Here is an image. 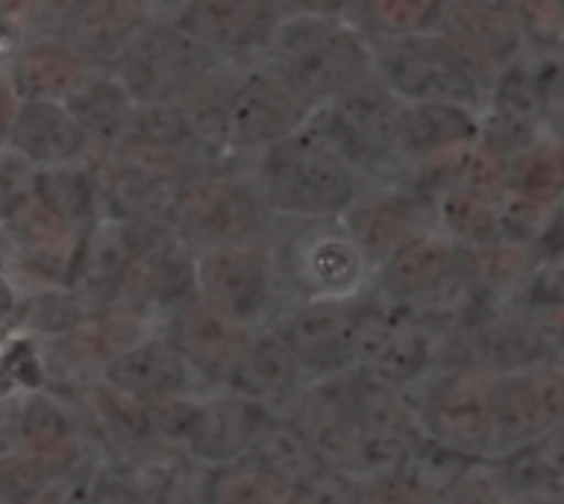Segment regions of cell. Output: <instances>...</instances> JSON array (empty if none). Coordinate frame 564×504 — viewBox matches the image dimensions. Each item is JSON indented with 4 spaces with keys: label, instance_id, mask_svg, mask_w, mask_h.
<instances>
[{
    "label": "cell",
    "instance_id": "30bf717a",
    "mask_svg": "<svg viewBox=\"0 0 564 504\" xmlns=\"http://www.w3.org/2000/svg\"><path fill=\"white\" fill-rule=\"evenodd\" d=\"M311 112L314 102L297 92V86L264 56L235 63L228 99L231 158L238 165H248L268 145L304 129Z\"/></svg>",
    "mask_w": 564,
    "mask_h": 504
},
{
    "label": "cell",
    "instance_id": "4dcf8cb0",
    "mask_svg": "<svg viewBox=\"0 0 564 504\" xmlns=\"http://www.w3.org/2000/svg\"><path fill=\"white\" fill-rule=\"evenodd\" d=\"M446 0H354L347 17L373 40H397L440 26Z\"/></svg>",
    "mask_w": 564,
    "mask_h": 504
},
{
    "label": "cell",
    "instance_id": "f6af8a7d",
    "mask_svg": "<svg viewBox=\"0 0 564 504\" xmlns=\"http://www.w3.org/2000/svg\"><path fill=\"white\" fill-rule=\"evenodd\" d=\"M354 0H284L288 13H347Z\"/></svg>",
    "mask_w": 564,
    "mask_h": 504
},
{
    "label": "cell",
    "instance_id": "2e32d148",
    "mask_svg": "<svg viewBox=\"0 0 564 504\" xmlns=\"http://www.w3.org/2000/svg\"><path fill=\"white\" fill-rule=\"evenodd\" d=\"M102 386L126 403H155L169 396H202L212 386L195 373V366L175 350V343L155 330L142 333L129 347H122L102 366Z\"/></svg>",
    "mask_w": 564,
    "mask_h": 504
},
{
    "label": "cell",
    "instance_id": "7c38bea8",
    "mask_svg": "<svg viewBox=\"0 0 564 504\" xmlns=\"http://www.w3.org/2000/svg\"><path fill=\"white\" fill-rule=\"evenodd\" d=\"M364 297V294H360ZM360 297L350 300H304L288 304L274 320L278 337L288 343L307 383L334 380L357 363Z\"/></svg>",
    "mask_w": 564,
    "mask_h": 504
},
{
    "label": "cell",
    "instance_id": "5bb4252c",
    "mask_svg": "<svg viewBox=\"0 0 564 504\" xmlns=\"http://www.w3.org/2000/svg\"><path fill=\"white\" fill-rule=\"evenodd\" d=\"M172 17L212 56L245 63L264 56L288 7L284 0H185Z\"/></svg>",
    "mask_w": 564,
    "mask_h": 504
},
{
    "label": "cell",
    "instance_id": "c3c4849f",
    "mask_svg": "<svg viewBox=\"0 0 564 504\" xmlns=\"http://www.w3.org/2000/svg\"><path fill=\"white\" fill-rule=\"evenodd\" d=\"M506 504H564L555 498H506Z\"/></svg>",
    "mask_w": 564,
    "mask_h": 504
},
{
    "label": "cell",
    "instance_id": "8d00e7d4",
    "mask_svg": "<svg viewBox=\"0 0 564 504\" xmlns=\"http://www.w3.org/2000/svg\"><path fill=\"white\" fill-rule=\"evenodd\" d=\"M56 465L30 449L10 452L0 459V498L7 504L36 502L43 492L53 489Z\"/></svg>",
    "mask_w": 564,
    "mask_h": 504
},
{
    "label": "cell",
    "instance_id": "bcb514c9",
    "mask_svg": "<svg viewBox=\"0 0 564 504\" xmlns=\"http://www.w3.org/2000/svg\"><path fill=\"white\" fill-rule=\"evenodd\" d=\"M56 504H99V502H96L93 495H86V492H79V489H76V492H66V495H63Z\"/></svg>",
    "mask_w": 564,
    "mask_h": 504
},
{
    "label": "cell",
    "instance_id": "ee69618b",
    "mask_svg": "<svg viewBox=\"0 0 564 504\" xmlns=\"http://www.w3.org/2000/svg\"><path fill=\"white\" fill-rule=\"evenodd\" d=\"M20 96H17V89H13V83L7 79V73L0 69V152H3V145H7V135H10V129H13V119H17V112H20Z\"/></svg>",
    "mask_w": 564,
    "mask_h": 504
},
{
    "label": "cell",
    "instance_id": "836d02e7",
    "mask_svg": "<svg viewBox=\"0 0 564 504\" xmlns=\"http://www.w3.org/2000/svg\"><path fill=\"white\" fill-rule=\"evenodd\" d=\"M473 462H482V459H469V456H463V452H453V449H446V446H440V442H433V439H420L413 449H410V456L400 462V469H393V472H403L413 485H420L423 492H430L436 502H440V495L473 465Z\"/></svg>",
    "mask_w": 564,
    "mask_h": 504
},
{
    "label": "cell",
    "instance_id": "ac0fdd59",
    "mask_svg": "<svg viewBox=\"0 0 564 504\" xmlns=\"http://www.w3.org/2000/svg\"><path fill=\"white\" fill-rule=\"evenodd\" d=\"M350 238L357 241L367 264L377 271L406 238L423 228H433V208L426 198L410 191L400 182L367 185L357 201L340 215Z\"/></svg>",
    "mask_w": 564,
    "mask_h": 504
},
{
    "label": "cell",
    "instance_id": "74e56055",
    "mask_svg": "<svg viewBox=\"0 0 564 504\" xmlns=\"http://www.w3.org/2000/svg\"><path fill=\"white\" fill-rule=\"evenodd\" d=\"M360 498H364V479L321 465L291 485L288 504H360Z\"/></svg>",
    "mask_w": 564,
    "mask_h": 504
},
{
    "label": "cell",
    "instance_id": "83f0119b",
    "mask_svg": "<svg viewBox=\"0 0 564 504\" xmlns=\"http://www.w3.org/2000/svg\"><path fill=\"white\" fill-rule=\"evenodd\" d=\"M509 498H555L564 502V432L516 446L486 459Z\"/></svg>",
    "mask_w": 564,
    "mask_h": 504
},
{
    "label": "cell",
    "instance_id": "681fc988",
    "mask_svg": "<svg viewBox=\"0 0 564 504\" xmlns=\"http://www.w3.org/2000/svg\"><path fill=\"white\" fill-rule=\"evenodd\" d=\"M558 429H562V432H564V419H562V426H558Z\"/></svg>",
    "mask_w": 564,
    "mask_h": 504
},
{
    "label": "cell",
    "instance_id": "f546056e",
    "mask_svg": "<svg viewBox=\"0 0 564 504\" xmlns=\"http://www.w3.org/2000/svg\"><path fill=\"white\" fill-rule=\"evenodd\" d=\"M288 495L291 485L251 456L208 465L202 482V504H288Z\"/></svg>",
    "mask_w": 564,
    "mask_h": 504
},
{
    "label": "cell",
    "instance_id": "f1b7e54d",
    "mask_svg": "<svg viewBox=\"0 0 564 504\" xmlns=\"http://www.w3.org/2000/svg\"><path fill=\"white\" fill-rule=\"evenodd\" d=\"M66 106L76 116V122L86 129L96 155L116 149L135 116V99L126 92V86L112 69H96Z\"/></svg>",
    "mask_w": 564,
    "mask_h": 504
},
{
    "label": "cell",
    "instance_id": "f35d334b",
    "mask_svg": "<svg viewBox=\"0 0 564 504\" xmlns=\"http://www.w3.org/2000/svg\"><path fill=\"white\" fill-rule=\"evenodd\" d=\"M539 89H542V129L564 139V50L535 53Z\"/></svg>",
    "mask_w": 564,
    "mask_h": 504
},
{
    "label": "cell",
    "instance_id": "7402d4cb",
    "mask_svg": "<svg viewBox=\"0 0 564 504\" xmlns=\"http://www.w3.org/2000/svg\"><path fill=\"white\" fill-rule=\"evenodd\" d=\"M99 66L53 33H30L3 66L23 102H69Z\"/></svg>",
    "mask_w": 564,
    "mask_h": 504
},
{
    "label": "cell",
    "instance_id": "8fae6325",
    "mask_svg": "<svg viewBox=\"0 0 564 504\" xmlns=\"http://www.w3.org/2000/svg\"><path fill=\"white\" fill-rule=\"evenodd\" d=\"M195 291L251 330L274 327V320L288 307L274 274L268 238L198 251Z\"/></svg>",
    "mask_w": 564,
    "mask_h": 504
},
{
    "label": "cell",
    "instance_id": "7a4b0ae2",
    "mask_svg": "<svg viewBox=\"0 0 564 504\" xmlns=\"http://www.w3.org/2000/svg\"><path fill=\"white\" fill-rule=\"evenodd\" d=\"M264 59L274 63L314 109L377 76L373 40L347 13H288Z\"/></svg>",
    "mask_w": 564,
    "mask_h": 504
},
{
    "label": "cell",
    "instance_id": "8992f818",
    "mask_svg": "<svg viewBox=\"0 0 564 504\" xmlns=\"http://www.w3.org/2000/svg\"><path fill=\"white\" fill-rule=\"evenodd\" d=\"M400 112H403V99L377 76H370L360 86L340 92L337 99L317 106L307 125L367 185H387L397 182L403 168L397 149Z\"/></svg>",
    "mask_w": 564,
    "mask_h": 504
},
{
    "label": "cell",
    "instance_id": "ffe728a7",
    "mask_svg": "<svg viewBox=\"0 0 564 504\" xmlns=\"http://www.w3.org/2000/svg\"><path fill=\"white\" fill-rule=\"evenodd\" d=\"M307 386H311L307 376L301 373L297 360L291 357L288 343L278 337L274 327L251 333L228 380L221 383V390L258 403L271 416H288Z\"/></svg>",
    "mask_w": 564,
    "mask_h": 504
},
{
    "label": "cell",
    "instance_id": "e575fe53",
    "mask_svg": "<svg viewBox=\"0 0 564 504\" xmlns=\"http://www.w3.org/2000/svg\"><path fill=\"white\" fill-rule=\"evenodd\" d=\"M509 307L532 317L562 324L564 320V261H542L525 271L519 287L509 297Z\"/></svg>",
    "mask_w": 564,
    "mask_h": 504
},
{
    "label": "cell",
    "instance_id": "4316f807",
    "mask_svg": "<svg viewBox=\"0 0 564 504\" xmlns=\"http://www.w3.org/2000/svg\"><path fill=\"white\" fill-rule=\"evenodd\" d=\"M506 172V191L512 201L552 211L564 201V139L535 132L509 155L499 158Z\"/></svg>",
    "mask_w": 564,
    "mask_h": 504
},
{
    "label": "cell",
    "instance_id": "603a6c76",
    "mask_svg": "<svg viewBox=\"0 0 564 504\" xmlns=\"http://www.w3.org/2000/svg\"><path fill=\"white\" fill-rule=\"evenodd\" d=\"M482 135V116L449 102H403L397 125V149L403 168L436 162L476 145ZM400 168V172H403Z\"/></svg>",
    "mask_w": 564,
    "mask_h": 504
},
{
    "label": "cell",
    "instance_id": "52a82bcc",
    "mask_svg": "<svg viewBox=\"0 0 564 504\" xmlns=\"http://www.w3.org/2000/svg\"><path fill=\"white\" fill-rule=\"evenodd\" d=\"M492 373L469 360H440V366L410 390L426 439L469 459L492 456Z\"/></svg>",
    "mask_w": 564,
    "mask_h": 504
},
{
    "label": "cell",
    "instance_id": "1f68e13d",
    "mask_svg": "<svg viewBox=\"0 0 564 504\" xmlns=\"http://www.w3.org/2000/svg\"><path fill=\"white\" fill-rule=\"evenodd\" d=\"M248 456L258 459L268 472H274L288 485H294L304 475H311L314 469H321L307 439L301 436V429L288 416H271Z\"/></svg>",
    "mask_w": 564,
    "mask_h": 504
},
{
    "label": "cell",
    "instance_id": "e0dca14e",
    "mask_svg": "<svg viewBox=\"0 0 564 504\" xmlns=\"http://www.w3.org/2000/svg\"><path fill=\"white\" fill-rule=\"evenodd\" d=\"M159 330L175 343V350L195 366V373L212 390H221L235 360L254 333L202 294H192L172 310H165L159 317Z\"/></svg>",
    "mask_w": 564,
    "mask_h": 504
},
{
    "label": "cell",
    "instance_id": "7dc6e473",
    "mask_svg": "<svg viewBox=\"0 0 564 504\" xmlns=\"http://www.w3.org/2000/svg\"><path fill=\"white\" fill-rule=\"evenodd\" d=\"M185 0H155V7H159V13H178V7H182Z\"/></svg>",
    "mask_w": 564,
    "mask_h": 504
},
{
    "label": "cell",
    "instance_id": "d6986e66",
    "mask_svg": "<svg viewBox=\"0 0 564 504\" xmlns=\"http://www.w3.org/2000/svg\"><path fill=\"white\" fill-rule=\"evenodd\" d=\"M271 413L228 390H212L195 399L192 419L182 432V446L205 465H221L251 452L254 439L268 426Z\"/></svg>",
    "mask_w": 564,
    "mask_h": 504
},
{
    "label": "cell",
    "instance_id": "7bdbcfd3",
    "mask_svg": "<svg viewBox=\"0 0 564 504\" xmlns=\"http://www.w3.org/2000/svg\"><path fill=\"white\" fill-rule=\"evenodd\" d=\"M529 254H532V264H542V261H564V201H558L542 231L535 234V241L529 244Z\"/></svg>",
    "mask_w": 564,
    "mask_h": 504
},
{
    "label": "cell",
    "instance_id": "6da1fadb",
    "mask_svg": "<svg viewBox=\"0 0 564 504\" xmlns=\"http://www.w3.org/2000/svg\"><path fill=\"white\" fill-rule=\"evenodd\" d=\"M268 251L284 304L350 300L370 291L373 267L340 215H274Z\"/></svg>",
    "mask_w": 564,
    "mask_h": 504
},
{
    "label": "cell",
    "instance_id": "484cf974",
    "mask_svg": "<svg viewBox=\"0 0 564 504\" xmlns=\"http://www.w3.org/2000/svg\"><path fill=\"white\" fill-rule=\"evenodd\" d=\"M26 195L53 215L59 224H66L76 234H89L102 221V201H99V178H96V158L59 165V168H33L26 172Z\"/></svg>",
    "mask_w": 564,
    "mask_h": 504
},
{
    "label": "cell",
    "instance_id": "ba28073f",
    "mask_svg": "<svg viewBox=\"0 0 564 504\" xmlns=\"http://www.w3.org/2000/svg\"><path fill=\"white\" fill-rule=\"evenodd\" d=\"M440 350L443 337L420 314L387 304L370 291L360 297L354 363L360 376L390 390H413L440 366Z\"/></svg>",
    "mask_w": 564,
    "mask_h": 504
},
{
    "label": "cell",
    "instance_id": "60d3db41",
    "mask_svg": "<svg viewBox=\"0 0 564 504\" xmlns=\"http://www.w3.org/2000/svg\"><path fill=\"white\" fill-rule=\"evenodd\" d=\"M86 0H20V23L26 33H63Z\"/></svg>",
    "mask_w": 564,
    "mask_h": 504
},
{
    "label": "cell",
    "instance_id": "b9f144b4",
    "mask_svg": "<svg viewBox=\"0 0 564 504\" xmlns=\"http://www.w3.org/2000/svg\"><path fill=\"white\" fill-rule=\"evenodd\" d=\"M360 504H436V498L420 485H413L403 472H387L364 482Z\"/></svg>",
    "mask_w": 564,
    "mask_h": 504
},
{
    "label": "cell",
    "instance_id": "d590c367",
    "mask_svg": "<svg viewBox=\"0 0 564 504\" xmlns=\"http://www.w3.org/2000/svg\"><path fill=\"white\" fill-rule=\"evenodd\" d=\"M529 53L564 50V0H502Z\"/></svg>",
    "mask_w": 564,
    "mask_h": 504
},
{
    "label": "cell",
    "instance_id": "4fadbf2b",
    "mask_svg": "<svg viewBox=\"0 0 564 504\" xmlns=\"http://www.w3.org/2000/svg\"><path fill=\"white\" fill-rule=\"evenodd\" d=\"M492 456L555 432L564 419V363L492 373ZM489 456V459H492Z\"/></svg>",
    "mask_w": 564,
    "mask_h": 504
},
{
    "label": "cell",
    "instance_id": "9a60e30c",
    "mask_svg": "<svg viewBox=\"0 0 564 504\" xmlns=\"http://www.w3.org/2000/svg\"><path fill=\"white\" fill-rule=\"evenodd\" d=\"M459 271H463L459 244L440 228H423L413 238H406L373 271L370 294H377L387 304L420 310L430 300H436L459 277Z\"/></svg>",
    "mask_w": 564,
    "mask_h": 504
},
{
    "label": "cell",
    "instance_id": "3957f363",
    "mask_svg": "<svg viewBox=\"0 0 564 504\" xmlns=\"http://www.w3.org/2000/svg\"><path fill=\"white\" fill-rule=\"evenodd\" d=\"M377 79L403 102H449L479 116L489 109L496 73L443 30H423L373 43Z\"/></svg>",
    "mask_w": 564,
    "mask_h": 504
},
{
    "label": "cell",
    "instance_id": "9c48e42d",
    "mask_svg": "<svg viewBox=\"0 0 564 504\" xmlns=\"http://www.w3.org/2000/svg\"><path fill=\"white\" fill-rule=\"evenodd\" d=\"M225 59L212 56L202 43H195L169 13H159L145 23L135 40L119 53L112 73L135 99V106L149 102H178L202 79H208Z\"/></svg>",
    "mask_w": 564,
    "mask_h": 504
},
{
    "label": "cell",
    "instance_id": "277c9868",
    "mask_svg": "<svg viewBox=\"0 0 564 504\" xmlns=\"http://www.w3.org/2000/svg\"><path fill=\"white\" fill-rule=\"evenodd\" d=\"M248 168L274 215H344L367 188L311 125L258 152Z\"/></svg>",
    "mask_w": 564,
    "mask_h": 504
},
{
    "label": "cell",
    "instance_id": "cb8c5ba5",
    "mask_svg": "<svg viewBox=\"0 0 564 504\" xmlns=\"http://www.w3.org/2000/svg\"><path fill=\"white\" fill-rule=\"evenodd\" d=\"M436 30L449 33L463 50H469L492 73L529 53L502 0H446Z\"/></svg>",
    "mask_w": 564,
    "mask_h": 504
},
{
    "label": "cell",
    "instance_id": "44dd1931",
    "mask_svg": "<svg viewBox=\"0 0 564 504\" xmlns=\"http://www.w3.org/2000/svg\"><path fill=\"white\" fill-rule=\"evenodd\" d=\"M3 152L30 172L96 158L86 129L76 122L66 102H20Z\"/></svg>",
    "mask_w": 564,
    "mask_h": 504
},
{
    "label": "cell",
    "instance_id": "5b68a950",
    "mask_svg": "<svg viewBox=\"0 0 564 504\" xmlns=\"http://www.w3.org/2000/svg\"><path fill=\"white\" fill-rule=\"evenodd\" d=\"M165 221L185 248L198 254L221 244L268 238L274 211L248 165H218L195 172L178 185Z\"/></svg>",
    "mask_w": 564,
    "mask_h": 504
},
{
    "label": "cell",
    "instance_id": "d6a6232c",
    "mask_svg": "<svg viewBox=\"0 0 564 504\" xmlns=\"http://www.w3.org/2000/svg\"><path fill=\"white\" fill-rule=\"evenodd\" d=\"M20 432H23V449L50 459L53 465L56 462H66V456L76 446L73 419L56 403H50V399H30L26 403Z\"/></svg>",
    "mask_w": 564,
    "mask_h": 504
},
{
    "label": "cell",
    "instance_id": "f907efd6",
    "mask_svg": "<svg viewBox=\"0 0 564 504\" xmlns=\"http://www.w3.org/2000/svg\"><path fill=\"white\" fill-rule=\"evenodd\" d=\"M0 504H7V502H3V498H0Z\"/></svg>",
    "mask_w": 564,
    "mask_h": 504
},
{
    "label": "cell",
    "instance_id": "ab89813d",
    "mask_svg": "<svg viewBox=\"0 0 564 504\" xmlns=\"http://www.w3.org/2000/svg\"><path fill=\"white\" fill-rule=\"evenodd\" d=\"M506 492L502 485L496 482L489 462H473L443 495L436 504H506Z\"/></svg>",
    "mask_w": 564,
    "mask_h": 504
},
{
    "label": "cell",
    "instance_id": "d4e9b609",
    "mask_svg": "<svg viewBox=\"0 0 564 504\" xmlns=\"http://www.w3.org/2000/svg\"><path fill=\"white\" fill-rule=\"evenodd\" d=\"M155 17V0H86L56 36L73 43L99 69H112L119 53Z\"/></svg>",
    "mask_w": 564,
    "mask_h": 504
}]
</instances>
